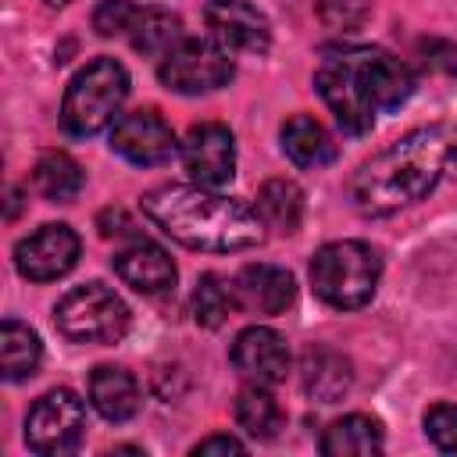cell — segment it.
<instances>
[{
    "label": "cell",
    "instance_id": "obj_1",
    "mask_svg": "<svg viewBox=\"0 0 457 457\" xmlns=\"http://www.w3.org/2000/svg\"><path fill=\"white\" fill-rule=\"evenodd\" d=\"M314 89L346 136H364L378 114L396 111L414 93V71L389 50L339 43L321 50Z\"/></svg>",
    "mask_w": 457,
    "mask_h": 457
},
{
    "label": "cell",
    "instance_id": "obj_2",
    "mask_svg": "<svg viewBox=\"0 0 457 457\" xmlns=\"http://www.w3.org/2000/svg\"><path fill=\"white\" fill-rule=\"evenodd\" d=\"M453 154V136L443 125H421L371 154L350 179L346 196L364 218H386L400 207L418 204L436 189L446 161Z\"/></svg>",
    "mask_w": 457,
    "mask_h": 457
},
{
    "label": "cell",
    "instance_id": "obj_3",
    "mask_svg": "<svg viewBox=\"0 0 457 457\" xmlns=\"http://www.w3.org/2000/svg\"><path fill=\"white\" fill-rule=\"evenodd\" d=\"M139 207L164 236H171L175 243H182L189 250L236 253V250H250V246L264 243V236H268L257 211H250L246 204L221 196L200 182L157 186V189L143 193Z\"/></svg>",
    "mask_w": 457,
    "mask_h": 457
},
{
    "label": "cell",
    "instance_id": "obj_4",
    "mask_svg": "<svg viewBox=\"0 0 457 457\" xmlns=\"http://www.w3.org/2000/svg\"><path fill=\"white\" fill-rule=\"evenodd\" d=\"M382 278V257L361 239H336L325 243L311 257V289L321 303L336 311L364 307Z\"/></svg>",
    "mask_w": 457,
    "mask_h": 457
},
{
    "label": "cell",
    "instance_id": "obj_5",
    "mask_svg": "<svg viewBox=\"0 0 457 457\" xmlns=\"http://www.w3.org/2000/svg\"><path fill=\"white\" fill-rule=\"evenodd\" d=\"M129 96V71L114 57H96L86 68H79L64 89L61 100V125L68 136H96L111 121H118V111Z\"/></svg>",
    "mask_w": 457,
    "mask_h": 457
},
{
    "label": "cell",
    "instance_id": "obj_6",
    "mask_svg": "<svg viewBox=\"0 0 457 457\" xmlns=\"http://www.w3.org/2000/svg\"><path fill=\"white\" fill-rule=\"evenodd\" d=\"M129 303L104 282L68 289L54 303V325L71 343H118L129 332Z\"/></svg>",
    "mask_w": 457,
    "mask_h": 457
},
{
    "label": "cell",
    "instance_id": "obj_7",
    "mask_svg": "<svg viewBox=\"0 0 457 457\" xmlns=\"http://www.w3.org/2000/svg\"><path fill=\"white\" fill-rule=\"evenodd\" d=\"M157 75L168 89L200 96V93H214V89L228 86L236 75V64L228 57V50L214 39H182L161 57Z\"/></svg>",
    "mask_w": 457,
    "mask_h": 457
},
{
    "label": "cell",
    "instance_id": "obj_8",
    "mask_svg": "<svg viewBox=\"0 0 457 457\" xmlns=\"http://www.w3.org/2000/svg\"><path fill=\"white\" fill-rule=\"evenodd\" d=\"M82 432H86V403L79 400V393L64 386L43 393L25 414V443L32 453L43 457L75 450Z\"/></svg>",
    "mask_w": 457,
    "mask_h": 457
},
{
    "label": "cell",
    "instance_id": "obj_9",
    "mask_svg": "<svg viewBox=\"0 0 457 457\" xmlns=\"http://www.w3.org/2000/svg\"><path fill=\"white\" fill-rule=\"evenodd\" d=\"M111 150L118 157H125L129 164L157 168L175 157L179 139H175L171 125L154 107H139V111L118 114V121L111 125Z\"/></svg>",
    "mask_w": 457,
    "mask_h": 457
},
{
    "label": "cell",
    "instance_id": "obj_10",
    "mask_svg": "<svg viewBox=\"0 0 457 457\" xmlns=\"http://www.w3.org/2000/svg\"><path fill=\"white\" fill-rule=\"evenodd\" d=\"M79 250H82V243H79L75 228L64 221H50V225H39L36 232H29L25 239H18L14 268L29 282H54L75 268Z\"/></svg>",
    "mask_w": 457,
    "mask_h": 457
},
{
    "label": "cell",
    "instance_id": "obj_11",
    "mask_svg": "<svg viewBox=\"0 0 457 457\" xmlns=\"http://www.w3.org/2000/svg\"><path fill=\"white\" fill-rule=\"evenodd\" d=\"M179 150H182V164H186L189 179L200 186L218 189L236 175V136L221 121L193 125L186 132V139L179 143Z\"/></svg>",
    "mask_w": 457,
    "mask_h": 457
},
{
    "label": "cell",
    "instance_id": "obj_12",
    "mask_svg": "<svg viewBox=\"0 0 457 457\" xmlns=\"http://www.w3.org/2000/svg\"><path fill=\"white\" fill-rule=\"evenodd\" d=\"M204 21L228 54H264L271 46V25L250 0H207Z\"/></svg>",
    "mask_w": 457,
    "mask_h": 457
},
{
    "label": "cell",
    "instance_id": "obj_13",
    "mask_svg": "<svg viewBox=\"0 0 457 457\" xmlns=\"http://www.w3.org/2000/svg\"><path fill=\"white\" fill-rule=\"evenodd\" d=\"M228 361H232V368L246 382L275 386L289 371V346H286V336L282 332H275L268 325H250V328H243L232 339Z\"/></svg>",
    "mask_w": 457,
    "mask_h": 457
},
{
    "label": "cell",
    "instance_id": "obj_14",
    "mask_svg": "<svg viewBox=\"0 0 457 457\" xmlns=\"http://www.w3.org/2000/svg\"><path fill=\"white\" fill-rule=\"evenodd\" d=\"M111 268L125 286H132L136 293H146V296L168 293L175 286V275H179L171 253L150 239H136L125 250H118L111 257Z\"/></svg>",
    "mask_w": 457,
    "mask_h": 457
},
{
    "label": "cell",
    "instance_id": "obj_15",
    "mask_svg": "<svg viewBox=\"0 0 457 457\" xmlns=\"http://www.w3.org/2000/svg\"><path fill=\"white\" fill-rule=\"evenodd\" d=\"M232 289H236L239 311H250V314H282L296 296L293 275L278 264H246L232 278Z\"/></svg>",
    "mask_w": 457,
    "mask_h": 457
},
{
    "label": "cell",
    "instance_id": "obj_16",
    "mask_svg": "<svg viewBox=\"0 0 457 457\" xmlns=\"http://www.w3.org/2000/svg\"><path fill=\"white\" fill-rule=\"evenodd\" d=\"M300 386L318 403H336L353 386L350 361L339 350H332L325 343H314V346H307L300 353Z\"/></svg>",
    "mask_w": 457,
    "mask_h": 457
},
{
    "label": "cell",
    "instance_id": "obj_17",
    "mask_svg": "<svg viewBox=\"0 0 457 457\" xmlns=\"http://www.w3.org/2000/svg\"><path fill=\"white\" fill-rule=\"evenodd\" d=\"M89 403L107 421H129L139 411V382L118 364H100L89 375Z\"/></svg>",
    "mask_w": 457,
    "mask_h": 457
},
{
    "label": "cell",
    "instance_id": "obj_18",
    "mask_svg": "<svg viewBox=\"0 0 457 457\" xmlns=\"http://www.w3.org/2000/svg\"><path fill=\"white\" fill-rule=\"evenodd\" d=\"M282 154L296 164V168H321L336 157V139L328 136V129L311 118V114H293L282 121Z\"/></svg>",
    "mask_w": 457,
    "mask_h": 457
},
{
    "label": "cell",
    "instance_id": "obj_19",
    "mask_svg": "<svg viewBox=\"0 0 457 457\" xmlns=\"http://www.w3.org/2000/svg\"><path fill=\"white\" fill-rule=\"evenodd\" d=\"M318 450L325 457H364L382 450V425L371 414H343L325 432Z\"/></svg>",
    "mask_w": 457,
    "mask_h": 457
},
{
    "label": "cell",
    "instance_id": "obj_20",
    "mask_svg": "<svg viewBox=\"0 0 457 457\" xmlns=\"http://www.w3.org/2000/svg\"><path fill=\"white\" fill-rule=\"evenodd\" d=\"M257 218L264 221V228L278 232V236H289L300 228V218H303V193L293 179H268L261 189H257V204H253Z\"/></svg>",
    "mask_w": 457,
    "mask_h": 457
},
{
    "label": "cell",
    "instance_id": "obj_21",
    "mask_svg": "<svg viewBox=\"0 0 457 457\" xmlns=\"http://www.w3.org/2000/svg\"><path fill=\"white\" fill-rule=\"evenodd\" d=\"M232 414H236V425L253 439H275L286 428V411L268 393V386H257V382L239 389V396L232 403Z\"/></svg>",
    "mask_w": 457,
    "mask_h": 457
},
{
    "label": "cell",
    "instance_id": "obj_22",
    "mask_svg": "<svg viewBox=\"0 0 457 457\" xmlns=\"http://www.w3.org/2000/svg\"><path fill=\"white\" fill-rule=\"evenodd\" d=\"M32 186L39 189V196H46L54 204H71L82 193V186H86V171H82V164L71 154L50 150V154H43L36 161Z\"/></svg>",
    "mask_w": 457,
    "mask_h": 457
},
{
    "label": "cell",
    "instance_id": "obj_23",
    "mask_svg": "<svg viewBox=\"0 0 457 457\" xmlns=\"http://www.w3.org/2000/svg\"><path fill=\"white\" fill-rule=\"evenodd\" d=\"M39 361H43V343H39V336H36L29 325L7 318V321L0 325V371H4V378H7V382H21V378L36 375Z\"/></svg>",
    "mask_w": 457,
    "mask_h": 457
},
{
    "label": "cell",
    "instance_id": "obj_24",
    "mask_svg": "<svg viewBox=\"0 0 457 457\" xmlns=\"http://www.w3.org/2000/svg\"><path fill=\"white\" fill-rule=\"evenodd\" d=\"M129 39H132V46H136L139 54H146V57H164L175 43H182V21H179L171 11L139 7Z\"/></svg>",
    "mask_w": 457,
    "mask_h": 457
},
{
    "label": "cell",
    "instance_id": "obj_25",
    "mask_svg": "<svg viewBox=\"0 0 457 457\" xmlns=\"http://www.w3.org/2000/svg\"><path fill=\"white\" fill-rule=\"evenodd\" d=\"M239 311L236 289L232 282H225L221 275H200L196 289H193V314L204 328H218L228 321V314Z\"/></svg>",
    "mask_w": 457,
    "mask_h": 457
},
{
    "label": "cell",
    "instance_id": "obj_26",
    "mask_svg": "<svg viewBox=\"0 0 457 457\" xmlns=\"http://www.w3.org/2000/svg\"><path fill=\"white\" fill-rule=\"evenodd\" d=\"M136 14L139 7L132 0H104L96 11H93V29L111 39V36H129L132 25H136Z\"/></svg>",
    "mask_w": 457,
    "mask_h": 457
},
{
    "label": "cell",
    "instance_id": "obj_27",
    "mask_svg": "<svg viewBox=\"0 0 457 457\" xmlns=\"http://www.w3.org/2000/svg\"><path fill=\"white\" fill-rule=\"evenodd\" d=\"M425 436L443 453H457V403H432L425 411Z\"/></svg>",
    "mask_w": 457,
    "mask_h": 457
},
{
    "label": "cell",
    "instance_id": "obj_28",
    "mask_svg": "<svg viewBox=\"0 0 457 457\" xmlns=\"http://www.w3.org/2000/svg\"><path fill=\"white\" fill-rule=\"evenodd\" d=\"M318 14L328 29H357L368 18V0H321Z\"/></svg>",
    "mask_w": 457,
    "mask_h": 457
},
{
    "label": "cell",
    "instance_id": "obj_29",
    "mask_svg": "<svg viewBox=\"0 0 457 457\" xmlns=\"http://www.w3.org/2000/svg\"><path fill=\"white\" fill-rule=\"evenodd\" d=\"M421 54H425V64H428V68L446 71V75H457V43H446V39H421Z\"/></svg>",
    "mask_w": 457,
    "mask_h": 457
},
{
    "label": "cell",
    "instance_id": "obj_30",
    "mask_svg": "<svg viewBox=\"0 0 457 457\" xmlns=\"http://www.w3.org/2000/svg\"><path fill=\"white\" fill-rule=\"evenodd\" d=\"M193 453L200 457V453H243V443L236 439V436H207V439H200L196 446H193Z\"/></svg>",
    "mask_w": 457,
    "mask_h": 457
},
{
    "label": "cell",
    "instance_id": "obj_31",
    "mask_svg": "<svg viewBox=\"0 0 457 457\" xmlns=\"http://www.w3.org/2000/svg\"><path fill=\"white\" fill-rule=\"evenodd\" d=\"M43 4H50V7H64L68 0H43Z\"/></svg>",
    "mask_w": 457,
    "mask_h": 457
}]
</instances>
